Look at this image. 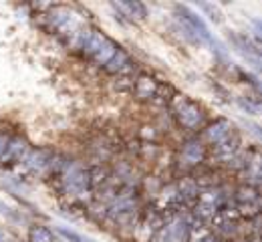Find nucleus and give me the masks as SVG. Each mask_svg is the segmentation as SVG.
Masks as SVG:
<instances>
[{"instance_id":"f257e3e1","label":"nucleus","mask_w":262,"mask_h":242,"mask_svg":"<svg viewBox=\"0 0 262 242\" xmlns=\"http://www.w3.org/2000/svg\"><path fill=\"white\" fill-rule=\"evenodd\" d=\"M79 49L89 57L93 59L95 63H99L101 67H109L111 61L119 55L121 47L115 45L107 35H103L101 31L95 29H89V31H83L79 35Z\"/></svg>"},{"instance_id":"2eb2a0df","label":"nucleus","mask_w":262,"mask_h":242,"mask_svg":"<svg viewBox=\"0 0 262 242\" xmlns=\"http://www.w3.org/2000/svg\"><path fill=\"white\" fill-rule=\"evenodd\" d=\"M6 139H8V138L0 136V153H2V149H4V145H6Z\"/></svg>"},{"instance_id":"dca6fc26","label":"nucleus","mask_w":262,"mask_h":242,"mask_svg":"<svg viewBox=\"0 0 262 242\" xmlns=\"http://www.w3.org/2000/svg\"><path fill=\"white\" fill-rule=\"evenodd\" d=\"M198 242H218L216 238H212V236H204V238H200Z\"/></svg>"},{"instance_id":"6e6552de","label":"nucleus","mask_w":262,"mask_h":242,"mask_svg":"<svg viewBox=\"0 0 262 242\" xmlns=\"http://www.w3.org/2000/svg\"><path fill=\"white\" fill-rule=\"evenodd\" d=\"M204 158H206V145L200 139H190L182 147V162L186 166H198L204 162Z\"/></svg>"},{"instance_id":"4468645a","label":"nucleus","mask_w":262,"mask_h":242,"mask_svg":"<svg viewBox=\"0 0 262 242\" xmlns=\"http://www.w3.org/2000/svg\"><path fill=\"white\" fill-rule=\"evenodd\" d=\"M57 234L65 242H93V240H89V238H85V236H81V234L75 232V230H69L65 226H59V228H57Z\"/></svg>"},{"instance_id":"0eeeda50","label":"nucleus","mask_w":262,"mask_h":242,"mask_svg":"<svg viewBox=\"0 0 262 242\" xmlns=\"http://www.w3.org/2000/svg\"><path fill=\"white\" fill-rule=\"evenodd\" d=\"M53 160H55L53 151H49V149H34V151H29V153H27V158H25L23 162L27 164V168H29L31 172L42 173L53 168Z\"/></svg>"},{"instance_id":"9b49d317","label":"nucleus","mask_w":262,"mask_h":242,"mask_svg":"<svg viewBox=\"0 0 262 242\" xmlns=\"http://www.w3.org/2000/svg\"><path fill=\"white\" fill-rule=\"evenodd\" d=\"M158 91H160V83L147 75H141L135 83V95L139 99H151L158 95Z\"/></svg>"},{"instance_id":"ddd939ff","label":"nucleus","mask_w":262,"mask_h":242,"mask_svg":"<svg viewBox=\"0 0 262 242\" xmlns=\"http://www.w3.org/2000/svg\"><path fill=\"white\" fill-rule=\"evenodd\" d=\"M53 232L47 226H33L29 230V242H53Z\"/></svg>"},{"instance_id":"423d86ee","label":"nucleus","mask_w":262,"mask_h":242,"mask_svg":"<svg viewBox=\"0 0 262 242\" xmlns=\"http://www.w3.org/2000/svg\"><path fill=\"white\" fill-rule=\"evenodd\" d=\"M49 18H51V23H53V27H55L57 31H63L67 35H81V33H83V31H81V20H79L77 14H73L71 8H67V6L55 8Z\"/></svg>"},{"instance_id":"9d476101","label":"nucleus","mask_w":262,"mask_h":242,"mask_svg":"<svg viewBox=\"0 0 262 242\" xmlns=\"http://www.w3.org/2000/svg\"><path fill=\"white\" fill-rule=\"evenodd\" d=\"M165 242H190V224L176 220L165 228Z\"/></svg>"},{"instance_id":"20e7f679","label":"nucleus","mask_w":262,"mask_h":242,"mask_svg":"<svg viewBox=\"0 0 262 242\" xmlns=\"http://www.w3.org/2000/svg\"><path fill=\"white\" fill-rule=\"evenodd\" d=\"M63 184H65L67 194L83 196L91 186V173L87 172L83 166H79V164H71L63 172Z\"/></svg>"},{"instance_id":"1a4fd4ad","label":"nucleus","mask_w":262,"mask_h":242,"mask_svg":"<svg viewBox=\"0 0 262 242\" xmlns=\"http://www.w3.org/2000/svg\"><path fill=\"white\" fill-rule=\"evenodd\" d=\"M234 134V127H232V123H230L228 119H218V121H214L208 129H206V139L212 143V145H218L220 141H224V139L232 136Z\"/></svg>"},{"instance_id":"f03ea898","label":"nucleus","mask_w":262,"mask_h":242,"mask_svg":"<svg viewBox=\"0 0 262 242\" xmlns=\"http://www.w3.org/2000/svg\"><path fill=\"white\" fill-rule=\"evenodd\" d=\"M176 18L180 20L182 29H184L188 35L192 36L196 42H208V45L216 47V51H220V49H222V47L218 45V40L212 36L210 29L206 27V23L202 20V16H200V14H196L192 8L178 4V6H176Z\"/></svg>"},{"instance_id":"f8f14e48","label":"nucleus","mask_w":262,"mask_h":242,"mask_svg":"<svg viewBox=\"0 0 262 242\" xmlns=\"http://www.w3.org/2000/svg\"><path fill=\"white\" fill-rule=\"evenodd\" d=\"M117 10H121V12H125V16H129V18H135V20H145V16H147V10H145V6L141 4V2H115L113 4Z\"/></svg>"},{"instance_id":"7ed1b4c3","label":"nucleus","mask_w":262,"mask_h":242,"mask_svg":"<svg viewBox=\"0 0 262 242\" xmlns=\"http://www.w3.org/2000/svg\"><path fill=\"white\" fill-rule=\"evenodd\" d=\"M173 115H176V119H178V123L184 127V129H188V131H198L200 127H204V123H206V113H204V109L196 103V101H192V99H188L186 95H180V97H176L173 99Z\"/></svg>"},{"instance_id":"39448f33","label":"nucleus","mask_w":262,"mask_h":242,"mask_svg":"<svg viewBox=\"0 0 262 242\" xmlns=\"http://www.w3.org/2000/svg\"><path fill=\"white\" fill-rule=\"evenodd\" d=\"M31 151L29 147V141L20 136H12V138L6 139V145L0 153V164L2 166H12V164H20L27 153Z\"/></svg>"}]
</instances>
